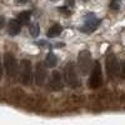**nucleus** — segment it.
Listing matches in <instances>:
<instances>
[{
    "label": "nucleus",
    "mask_w": 125,
    "mask_h": 125,
    "mask_svg": "<svg viewBox=\"0 0 125 125\" xmlns=\"http://www.w3.org/2000/svg\"><path fill=\"white\" fill-rule=\"evenodd\" d=\"M74 5V0H66V8H70V6H73Z\"/></svg>",
    "instance_id": "a211bd4d"
},
{
    "label": "nucleus",
    "mask_w": 125,
    "mask_h": 125,
    "mask_svg": "<svg viewBox=\"0 0 125 125\" xmlns=\"http://www.w3.org/2000/svg\"><path fill=\"white\" fill-rule=\"evenodd\" d=\"M49 86L51 90L54 91H60L64 88V79H62L61 73L58 70H54L51 73V76H50V81H49Z\"/></svg>",
    "instance_id": "0eeeda50"
},
{
    "label": "nucleus",
    "mask_w": 125,
    "mask_h": 125,
    "mask_svg": "<svg viewBox=\"0 0 125 125\" xmlns=\"http://www.w3.org/2000/svg\"><path fill=\"white\" fill-rule=\"evenodd\" d=\"M45 62L48 66H55L58 64V58L54 53H49L45 58Z\"/></svg>",
    "instance_id": "ddd939ff"
},
{
    "label": "nucleus",
    "mask_w": 125,
    "mask_h": 125,
    "mask_svg": "<svg viewBox=\"0 0 125 125\" xmlns=\"http://www.w3.org/2000/svg\"><path fill=\"white\" fill-rule=\"evenodd\" d=\"M105 68H106V73H108V76L110 79H115L120 71V64L118 61V58L114 55V54H110L106 56V60H105Z\"/></svg>",
    "instance_id": "423d86ee"
},
{
    "label": "nucleus",
    "mask_w": 125,
    "mask_h": 125,
    "mask_svg": "<svg viewBox=\"0 0 125 125\" xmlns=\"http://www.w3.org/2000/svg\"><path fill=\"white\" fill-rule=\"evenodd\" d=\"M3 74H4V66H3V61H1V58H0V80L3 79Z\"/></svg>",
    "instance_id": "dca6fc26"
},
{
    "label": "nucleus",
    "mask_w": 125,
    "mask_h": 125,
    "mask_svg": "<svg viewBox=\"0 0 125 125\" xmlns=\"http://www.w3.org/2000/svg\"><path fill=\"white\" fill-rule=\"evenodd\" d=\"M30 18H31V13L30 11H21L18 14V21L20 24H28L30 21Z\"/></svg>",
    "instance_id": "f8f14e48"
},
{
    "label": "nucleus",
    "mask_w": 125,
    "mask_h": 125,
    "mask_svg": "<svg viewBox=\"0 0 125 125\" xmlns=\"http://www.w3.org/2000/svg\"><path fill=\"white\" fill-rule=\"evenodd\" d=\"M20 81L21 84L25 86L31 85L34 79V71H33V66H31V61L28 59H23L20 62Z\"/></svg>",
    "instance_id": "f257e3e1"
},
{
    "label": "nucleus",
    "mask_w": 125,
    "mask_h": 125,
    "mask_svg": "<svg viewBox=\"0 0 125 125\" xmlns=\"http://www.w3.org/2000/svg\"><path fill=\"white\" fill-rule=\"evenodd\" d=\"M29 31H30V35H31V36L36 38V36L39 35V33H40V28H39L38 24H33V25H30Z\"/></svg>",
    "instance_id": "4468645a"
},
{
    "label": "nucleus",
    "mask_w": 125,
    "mask_h": 125,
    "mask_svg": "<svg viewBox=\"0 0 125 125\" xmlns=\"http://www.w3.org/2000/svg\"><path fill=\"white\" fill-rule=\"evenodd\" d=\"M99 24H100V20L95 16L94 13H90L85 18V23H84V26L81 28V31H84V33H91V31H94L98 28Z\"/></svg>",
    "instance_id": "1a4fd4ad"
},
{
    "label": "nucleus",
    "mask_w": 125,
    "mask_h": 125,
    "mask_svg": "<svg viewBox=\"0 0 125 125\" xmlns=\"http://www.w3.org/2000/svg\"><path fill=\"white\" fill-rule=\"evenodd\" d=\"M29 0H16V3L18 4H25V3H28Z\"/></svg>",
    "instance_id": "6ab92c4d"
},
{
    "label": "nucleus",
    "mask_w": 125,
    "mask_h": 125,
    "mask_svg": "<svg viewBox=\"0 0 125 125\" xmlns=\"http://www.w3.org/2000/svg\"><path fill=\"white\" fill-rule=\"evenodd\" d=\"M78 66L83 75L89 74L91 68V54L89 50H81L78 55Z\"/></svg>",
    "instance_id": "39448f33"
},
{
    "label": "nucleus",
    "mask_w": 125,
    "mask_h": 125,
    "mask_svg": "<svg viewBox=\"0 0 125 125\" xmlns=\"http://www.w3.org/2000/svg\"><path fill=\"white\" fill-rule=\"evenodd\" d=\"M61 33H62V26L59 25V24H54L53 26H50V29L48 30L46 35H48L49 38H56V36H59Z\"/></svg>",
    "instance_id": "9b49d317"
},
{
    "label": "nucleus",
    "mask_w": 125,
    "mask_h": 125,
    "mask_svg": "<svg viewBox=\"0 0 125 125\" xmlns=\"http://www.w3.org/2000/svg\"><path fill=\"white\" fill-rule=\"evenodd\" d=\"M119 4H120V0H111L110 1V8L114 9V10H116L119 8Z\"/></svg>",
    "instance_id": "2eb2a0df"
},
{
    "label": "nucleus",
    "mask_w": 125,
    "mask_h": 125,
    "mask_svg": "<svg viewBox=\"0 0 125 125\" xmlns=\"http://www.w3.org/2000/svg\"><path fill=\"white\" fill-rule=\"evenodd\" d=\"M20 31H21V24H20L16 19L10 20L9 24H8V33L11 36H15L20 33Z\"/></svg>",
    "instance_id": "9d476101"
},
{
    "label": "nucleus",
    "mask_w": 125,
    "mask_h": 125,
    "mask_svg": "<svg viewBox=\"0 0 125 125\" xmlns=\"http://www.w3.org/2000/svg\"><path fill=\"white\" fill-rule=\"evenodd\" d=\"M4 25H5V19L4 16H0V29H3Z\"/></svg>",
    "instance_id": "f3484780"
},
{
    "label": "nucleus",
    "mask_w": 125,
    "mask_h": 125,
    "mask_svg": "<svg viewBox=\"0 0 125 125\" xmlns=\"http://www.w3.org/2000/svg\"><path fill=\"white\" fill-rule=\"evenodd\" d=\"M5 71H6V75L9 78H14L16 76L18 71H19V65H18V61L15 59V56L11 53H5L4 54V64H3Z\"/></svg>",
    "instance_id": "20e7f679"
},
{
    "label": "nucleus",
    "mask_w": 125,
    "mask_h": 125,
    "mask_svg": "<svg viewBox=\"0 0 125 125\" xmlns=\"http://www.w3.org/2000/svg\"><path fill=\"white\" fill-rule=\"evenodd\" d=\"M48 76V69L43 62H38L35 71H34V79H35V84L38 86H41L45 83Z\"/></svg>",
    "instance_id": "6e6552de"
},
{
    "label": "nucleus",
    "mask_w": 125,
    "mask_h": 125,
    "mask_svg": "<svg viewBox=\"0 0 125 125\" xmlns=\"http://www.w3.org/2000/svg\"><path fill=\"white\" fill-rule=\"evenodd\" d=\"M62 79L65 80V83L73 89H75L80 85V80L76 73V68L74 65V62H68L64 68V75H62Z\"/></svg>",
    "instance_id": "f03ea898"
},
{
    "label": "nucleus",
    "mask_w": 125,
    "mask_h": 125,
    "mask_svg": "<svg viewBox=\"0 0 125 125\" xmlns=\"http://www.w3.org/2000/svg\"><path fill=\"white\" fill-rule=\"evenodd\" d=\"M83 1H89V0H83Z\"/></svg>",
    "instance_id": "aec40b11"
},
{
    "label": "nucleus",
    "mask_w": 125,
    "mask_h": 125,
    "mask_svg": "<svg viewBox=\"0 0 125 125\" xmlns=\"http://www.w3.org/2000/svg\"><path fill=\"white\" fill-rule=\"evenodd\" d=\"M103 84V71H101V65L98 61L94 62V66L91 69V74L88 80V85L91 89H98Z\"/></svg>",
    "instance_id": "7ed1b4c3"
}]
</instances>
